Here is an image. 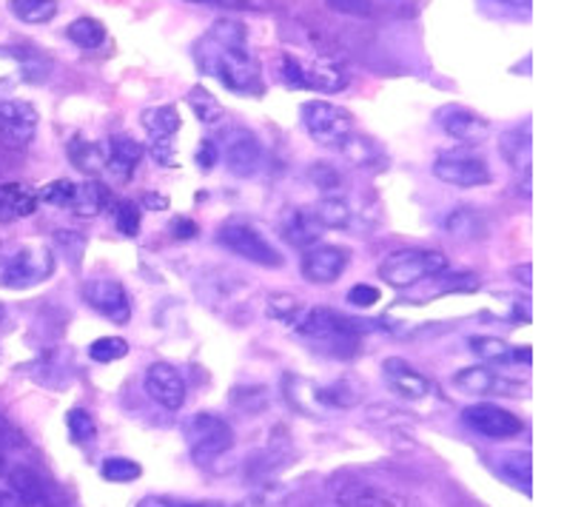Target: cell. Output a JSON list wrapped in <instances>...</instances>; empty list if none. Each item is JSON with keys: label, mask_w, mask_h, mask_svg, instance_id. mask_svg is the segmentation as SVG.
Segmentation results:
<instances>
[{"label": "cell", "mask_w": 564, "mask_h": 507, "mask_svg": "<svg viewBox=\"0 0 564 507\" xmlns=\"http://www.w3.org/2000/svg\"><path fill=\"white\" fill-rule=\"evenodd\" d=\"M174 138H165V140H152V158L158 160L160 165H165V169H172V165H177V151H174Z\"/></svg>", "instance_id": "ee69618b"}, {"label": "cell", "mask_w": 564, "mask_h": 507, "mask_svg": "<svg viewBox=\"0 0 564 507\" xmlns=\"http://www.w3.org/2000/svg\"><path fill=\"white\" fill-rule=\"evenodd\" d=\"M522 277V280H519V282H522V285H524V289H530V266H519V268H513V277Z\"/></svg>", "instance_id": "f5cc1de1"}, {"label": "cell", "mask_w": 564, "mask_h": 507, "mask_svg": "<svg viewBox=\"0 0 564 507\" xmlns=\"http://www.w3.org/2000/svg\"><path fill=\"white\" fill-rule=\"evenodd\" d=\"M172 231L180 240H192V237H197V223H192V219L186 217H177L172 223Z\"/></svg>", "instance_id": "c3c4849f"}, {"label": "cell", "mask_w": 564, "mask_h": 507, "mask_svg": "<svg viewBox=\"0 0 564 507\" xmlns=\"http://www.w3.org/2000/svg\"><path fill=\"white\" fill-rule=\"evenodd\" d=\"M0 445L3 447H14V445H23V436L21 431L9 422L3 413H0Z\"/></svg>", "instance_id": "7dc6e473"}, {"label": "cell", "mask_w": 564, "mask_h": 507, "mask_svg": "<svg viewBox=\"0 0 564 507\" xmlns=\"http://www.w3.org/2000/svg\"><path fill=\"white\" fill-rule=\"evenodd\" d=\"M115 226L123 237H138L140 234V208L134 203H118L115 206Z\"/></svg>", "instance_id": "60d3db41"}, {"label": "cell", "mask_w": 564, "mask_h": 507, "mask_svg": "<svg viewBox=\"0 0 564 507\" xmlns=\"http://www.w3.org/2000/svg\"><path fill=\"white\" fill-rule=\"evenodd\" d=\"M186 439L192 460L206 467L214 460H220L223 453L231 451L235 431L228 428L226 419L214 417V413H194L186 422Z\"/></svg>", "instance_id": "5b68a950"}, {"label": "cell", "mask_w": 564, "mask_h": 507, "mask_svg": "<svg viewBox=\"0 0 564 507\" xmlns=\"http://www.w3.org/2000/svg\"><path fill=\"white\" fill-rule=\"evenodd\" d=\"M311 180L323 188V192H334L339 185V174L334 172V165L328 163H317L314 169H311Z\"/></svg>", "instance_id": "7bdbcfd3"}, {"label": "cell", "mask_w": 564, "mask_h": 507, "mask_svg": "<svg viewBox=\"0 0 564 507\" xmlns=\"http://www.w3.org/2000/svg\"><path fill=\"white\" fill-rule=\"evenodd\" d=\"M343 151H345V158L351 160L354 165H371L379 160L377 143L368 138H359V134H351V138L345 140Z\"/></svg>", "instance_id": "8d00e7d4"}, {"label": "cell", "mask_w": 564, "mask_h": 507, "mask_svg": "<svg viewBox=\"0 0 564 507\" xmlns=\"http://www.w3.org/2000/svg\"><path fill=\"white\" fill-rule=\"evenodd\" d=\"M462 419H465V425L474 428L476 433H482L488 439H510L522 433V419L517 413L505 411L499 404L494 402H476L468 404L465 411H462Z\"/></svg>", "instance_id": "4fadbf2b"}, {"label": "cell", "mask_w": 564, "mask_h": 507, "mask_svg": "<svg viewBox=\"0 0 564 507\" xmlns=\"http://www.w3.org/2000/svg\"><path fill=\"white\" fill-rule=\"evenodd\" d=\"M186 3H208V0H186Z\"/></svg>", "instance_id": "9f6ffc18"}, {"label": "cell", "mask_w": 564, "mask_h": 507, "mask_svg": "<svg viewBox=\"0 0 564 507\" xmlns=\"http://www.w3.org/2000/svg\"><path fill=\"white\" fill-rule=\"evenodd\" d=\"M282 237L296 248H311L323 237V226L314 219L311 208H296V212H289L282 223Z\"/></svg>", "instance_id": "d4e9b609"}, {"label": "cell", "mask_w": 564, "mask_h": 507, "mask_svg": "<svg viewBox=\"0 0 564 507\" xmlns=\"http://www.w3.org/2000/svg\"><path fill=\"white\" fill-rule=\"evenodd\" d=\"M83 300L115 325H126L131 320V296L118 280L95 277V280L83 282Z\"/></svg>", "instance_id": "8fae6325"}, {"label": "cell", "mask_w": 564, "mask_h": 507, "mask_svg": "<svg viewBox=\"0 0 564 507\" xmlns=\"http://www.w3.org/2000/svg\"><path fill=\"white\" fill-rule=\"evenodd\" d=\"M265 309H269V314L274 316V320H282V323L294 325V320L300 316L303 305H300V300L291 294H271V300Z\"/></svg>", "instance_id": "ab89813d"}, {"label": "cell", "mask_w": 564, "mask_h": 507, "mask_svg": "<svg viewBox=\"0 0 564 507\" xmlns=\"http://www.w3.org/2000/svg\"><path fill=\"white\" fill-rule=\"evenodd\" d=\"M192 507H226V505H217V501H200V505H192Z\"/></svg>", "instance_id": "11a10c76"}, {"label": "cell", "mask_w": 564, "mask_h": 507, "mask_svg": "<svg viewBox=\"0 0 564 507\" xmlns=\"http://www.w3.org/2000/svg\"><path fill=\"white\" fill-rule=\"evenodd\" d=\"M55 254L41 242H23L0 251V289L26 291L55 274Z\"/></svg>", "instance_id": "7a4b0ae2"}, {"label": "cell", "mask_w": 564, "mask_h": 507, "mask_svg": "<svg viewBox=\"0 0 564 507\" xmlns=\"http://www.w3.org/2000/svg\"><path fill=\"white\" fill-rule=\"evenodd\" d=\"M0 507H21V499L12 490H0Z\"/></svg>", "instance_id": "816d5d0a"}, {"label": "cell", "mask_w": 564, "mask_h": 507, "mask_svg": "<svg viewBox=\"0 0 564 507\" xmlns=\"http://www.w3.org/2000/svg\"><path fill=\"white\" fill-rule=\"evenodd\" d=\"M454 385L465 393H476V397H488V393H499V397H522L519 391H528V385H517L505 379L499 370L488 368V365H470L454 374Z\"/></svg>", "instance_id": "9a60e30c"}, {"label": "cell", "mask_w": 564, "mask_h": 507, "mask_svg": "<svg viewBox=\"0 0 564 507\" xmlns=\"http://www.w3.org/2000/svg\"><path fill=\"white\" fill-rule=\"evenodd\" d=\"M303 123L314 143L325 149H343V143L354 134V115L348 109L328 100H308L303 104Z\"/></svg>", "instance_id": "8992f818"}, {"label": "cell", "mask_w": 564, "mask_h": 507, "mask_svg": "<svg viewBox=\"0 0 564 507\" xmlns=\"http://www.w3.org/2000/svg\"><path fill=\"white\" fill-rule=\"evenodd\" d=\"M77 192H80V183H75V180H55V183H48L46 188H41L37 199H41V203H48V206L72 212L77 203Z\"/></svg>", "instance_id": "d6a6232c"}, {"label": "cell", "mask_w": 564, "mask_h": 507, "mask_svg": "<svg viewBox=\"0 0 564 507\" xmlns=\"http://www.w3.org/2000/svg\"><path fill=\"white\" fill-rule=\"evenodd\" d=\"M129 354V343L120 339V336H104V339H95L89 348V357L95 363H115V359H123Z\"/></svg>", "instance_id": "74e56055"}, {"label": "cell", "mask_w": 564, "mask_h": 507, "mask_svg": "<svg viewBox=\"0 0 564 507\" xmlns=\"http://www.w3.org/2000/svg\"><path fill=\"white\" fill-rule=\"evenodd\" d=\"M186 100H188V106H192V111L197 115V120H200V123L212 126L223 117L220 100H217V97H214L208 89H203V86H194V89L188 91Z\"/></svg>", "instance_id": "836d02e7"}, {"label": "cell", "mask_w": 564, "mask_h": 507, "mask_svg": "<svg viewBox=\"0 0 564 507\" xmlns=\"http://www.w3.org/2000/svg\"><path fill=\"white\" fill-rule=\"evenodd\" d=\"M194 57L206 75L217 80L231 91L240 95H257L260 91V63L248 48L246 26L235 21H217L206 32L197 46Z\"/></svg>", "instance_id": "6da1fadb"}, {"label": "cell", "mask_w": 564, "mask_h": 507, "mask_svg": "<svg viewBox=\"0 0 564 507\" xmlns=\"http://www.w3.org/2000/svg\"><path fill=\"white\" fill-rule=\"evenodd\" d=\"M328 9L339 14H351V18H368L373 12L371 0H325Z\"/></svg>", "instance_id": "b9f144b4"}, {"label": "cell", "mask_w": 564, "mask_h": 507, "mask_svg": "<svg viewBox=\"0 0 564 507\" xmlns=\"http://www.w3.org/2000/svg\"><path fill=\"white\" fill-rule=\"evenodd\" d=\"M9 485H12V494L21 499V507H69L63 505L61 496L52 490V485L43 479L41 473L26 465L9 471Z\"/></svg>", "instance_id": "ac0fdd59"}, {"label": "cell", "mask_w": 564, "mask_h": 507, "mask_svg": "<svg viewBox=\"0 0 564 507\" xmlns=\"http://www.w3.org/2000/svg\"><path fill=\"white\" fill-rule=\"evenodd\" d=\"M37 109L23 100L0 104V145L3 149H29L37 134Z\"/></svg>", "instance_id": "7c38bea8"}, {"label": "cell", "mask_w": 564, "mask_h": 507, "mask_svg": "<svg viewBox=\"0 0 564 507\" xmlns=\"http://www.w3.org/2000/svg\"><path fill=\"white\" fill-rule=\"evenodd\" d=\"M311 214H314V219H317L323 228H345L354 217L351 206H348L343 197H334V194L319 199L317 206L311 208Z\"/></svg>", "instance_id": "f546056e"}, {"label": "cell", "mask_w": 564, "mask_h": 507, "mask_svg": "<svg viewBox=\"0 0 564 507\" xmlns=\"http://www.w3.org/2000/svg\"><path fill=\"white\" fill-rule=\"evenodd\" d=\"M280 77L289 89H311L323 91V95H337L348 86V75L343 66L323 55L296 57L285 52L280 57Z\"/></svg>", "instance_id": "3957f363"}, {"label": "cell", "mask_w": 564, "mask_h": 507, "mask_svg": "<svg viewBox=\"0 0 564 507\" xmlns=\"http://www.w3.org/2000/svg\"><path fill=\"white\" fill-rule=\"evenodd\" d=\"M223 163L235 177H254L262 165V145L254 131L231 126L223 131L220 143H217Z\"/></svg>", "instance_id": "30bf717a"}, {"label": "cell", "mask_w": 564, "mask_h": 507, "mask_svg": "<svg viewBox=\"0 0 564 507\" xmlns=\"http://www.w3.org/2000/svg\"><path fill=\"white\" fill-rule=\"evenodd\" d=\"M0 473H7V447L0 445Z\"/></svg>", "instance_id": "db71d44e"}, {"label": "cell", "mask_w": 564, "mask_h": 507, "mask_svg": "<svg viewBox=\"0 0 564 507\" xmlns=\"http://www.w3.org/2000/svg\"><path fill=\"white\" fill-rule=\"evenodd\" d=\"M499 151H502V158L508 160L513 169H522L524 174H530V126H519V129H508L499 138Z\"/></svg>", "instance_id": "4316f807"}, {"label": "cell", "mask_w": 564, "mask_h": 507, "mask_svg": "<svg viewBox=\"0 0 564 507\" xmlns=\"http://www.w3.org/2000/svg\"><path fill=\"white\" fill-rule=\"evenodd\" d=\"M109 206V192H106L100 183H80V192H77V203L72 208V214L77 217H97Z\"/></svg>", "instance_id": "1f68e13d"}, {"label": "cell", "mask_w": 564, "mask_h": 507, "mask_svg": "<svg viewBox=\"0 0 564 507\" xmlns=\"http://www.w3.org/2000/svg\"><path fill=\"white\" fill-rule=\"evenodd\" d=\"M217 242H220L223 248H228L231 254H237V257H242V260L257 262V266H282L280 251H276L251 223H246V219H226L220 226V231H217Z\"/></svg>", "instance_id": "52a82bcc"}, {"label": "cell", "mask_w": 564, "mask_h": 507, "mask_svg": "<svg viewBox=\"0 0 564 507\" xmlns=\"http://www.w3.org/2000/svg\"><path fill=\"white\" fill-rule=\"evenodd\" d=\"M434 177L456 188H476V185L490 183V169L479 154L470 149L442 151L434 160Z\"/></svg>", "instance_id": "9c48e42d"}, {"label": "cell", "mask_w": 564, "mask_h": 507, "mask_svg": "<svg viewBox=\"0 0 564 507\" xmlns=\"http://www.w3.org/2000/svg\"><path fill=\"white\" fill-rule=\"evenodd\" d=\"M447 268V257L434 248H402L379 262V280L393 289H413L416 282L434 280Z\"/></svg>", "instance_id": "277c9868"}, {"label": "cell", "mask_w": 564, "mask_h": 507, "mask_svg": "<svg viewBox=\"0 0 564 507\" xmlns=\"http://www.w3.org/2000/svg\"><path fill=\"white\" fill-rule=\"evenodd\" d=\"M66 37L83 52H95L106 43V26L97 18H77L66 29Z\"/></svg>", "instance_id": "f1b7e54d"}, {"label": "cell", "mask_w": 564, "mask_h": 507, "mask_svg": "<svg viewBox=\"0 0 564 507\" xmlns=\"http://www.w3.org/2000/svg\"><path fill=\"white\" fill-rule=\"evenodd\" d=\"M365 325L371 323H357L351 316L339 314V311L330 309H311L300 311V316L294 320V328L300 331L308 339H323V343H348L354 336L365 334Z\"/></svg>", "instance_id": "ba28073f"}, {"label": "cell", "mask_w": 564, "mask_h": 507, "mask_svg": "<svg viewBox=\"0 0 564 507\" xmlns=\"http://www.w3.org/2000/svg\"><path fill=\"white\" fill-rule=\"evenodd\" d=\"M143 388L154 402L163 404L165 411H180L186 402V379L180 377V370L169 363L149 365Z\"/></svg>", "instance_id": "5bb4252c"}, {"label": "cell", "mask_w": 564, "mask_h": 507, "mask_svg": "<svg viewBox=\"0 0 564 507\" xmlns=\"http://www.w3.org/2000/svg\"><path fill=\"white\" fill-rule=\"evenodd\" d=\"M382 374H386L388 388H391L397 397L416 402V399H425L427 393H431V382H427L425 374H420V370L413 368V365H408L405 359L400 357L386 359Z\"/></svg>", "instance_id": "d6986e66"}, {"label": "cell", "mask_w": 564, "mask_h": 507, "mask_svg": "<svg viewBox=\"0 0 564 507\" xmlns=\"http://www.w3.org/2000/svg\"><path fill=\"white\" fill-rule=\"evenodd\" d=\"M69 160L77 172L83 174L106 172V163H109V143H100V140H83L80 134H77V138H72L69 143Z\"/></svg>", "instance_id": "cb8c5ba5"}, {"label": "cell", "mask_w": 564, "mask_h": 507, "mask_svg": "<svg viewBox=\"0 0 564 507\" xmlns=\"http://www.w3.org/2000/svg\"><path fill=\"white\" fill-rule=\"evenodd\" d=\"M37 192L26 183H3L0 185V223H14L37 208Z\"/></svg>", "instance_id": "ffe728a7"}, {"label": "cell", "mask_w": 564, "mask_h": 507, "mask_svg": "<svg viewBox=\"0 0 564 507\" xmlns=\"http://www.w3.org/2000/svg\"><path fill=\"white\" fill-rule=\"evenodd\" d=\"M138 507H192V505H188V501L165 499V496H145V499L138 501Z\"/></svg>", "instance_id": "681fc988"}, {"label": "cell", "mask_w": 564, "mask_h": 507, "mask_svg": "<svg viewBox=\"0 0 564 507\" xmlns=\"http://www.w3.org/2000/svg\"><path fill=\"white\" fill-rule=\"evenodd\" d=\"M143 160V145L134 138H126V134H118V138L109 140V163H106V172L115 180H129L138 169V163Z\"/></svg>", "instance_id": "44dd1931"}, {"label": "cell", "mask_w": 564, "mask_h": 507, "mask_svg": "<svg viewBox=\"0 0 564 507\" xmlns=\"http://www.w3.org/2000/svg\"><path fill=\"white\" fill-rule=\"evenodd\" d=\"M140 123L152 134V140L174 138L180 131V111L174 106H154V109H145L140 115Z\"/></svg>", "instance_id": "83f0119b"}, {"label": "cell", "mask_w": 564, "mask_h": 507, "mask_svg": "<svg viewBox=\"0 0 564 507\" xmlns=\"http://www.w3.org/2000/svg\"><path fill=\"white\" fill-rule=\"evenodd\" d=\"M337 505L339 507H397L388 490L368 482H348V485L337 487Z\"/></svg>", "instance_id": "603a6c76"}, {"label": "cell", "mask_w": 564, "mask_h": 507, "mask_svg": "<svg viewBox=\"0 0 564 507\" xmlns=\"http://www.w3.org/2000/svg\"><path fill=\"white\" fill-rule=\"evenodd\" d=\"M9 9L18 21L41 26L57 14V0H9Z\"/></svg>", "instance_id": "4dcf8cb0"}, {"label": "cell", "mask_w": 564, "mask_h": 507, "mask_svg": "<svg viewBox=\"0 0 564 507\" xmlns=\"http://www.w3.org/2000/svg\"><path fill=\"white\" fill-rule=\"evenodd\" d=\"M197 163L203 165V172H212L214 165L220 163V151L214 140H203L200 149H197Z\"/></svg>", "instance_id": "bcb514c9"}, {"label": "cell", "mask_w": 564, "mask_h": 507, "mask_svg": "<svg viewBox=\"0 0 564 507\" xmlns=\"http://www.w3.org/2000/svg\"><path fill=\"white\" fill-rule=\"evenodd\" d=\"M345 266H348V251L343 246H314L300 260V271H303L305 280L317 282V285L339 280Z\"/></svg>", "instance_id": "e0dca14e"}, {"label": "cell", "mask_w": 564, "mask_h": 507, "mask_svg": "<svg viewBox=\"0 0 564 507\" xmlns=\"http://www.w3.org/2000/svg\"><path fill=\"white\" fill-rule=\"evenodd\" d=\"M348 302L357 305V309H371V305L379 302V289H373V285H354L348 291Z\"/></svg>", "instance_id": "f6af8a7d"}, {"label": "cell", "mask_w": 564, "mask_h": 507, "mask_svg": "<svg viewBox=\"0 0 564 507\" xmlns=\"http://www.w3.org/2000/svg\"><path fill=\"white\" fill-rule=\"evenodd\" d=\"M470 350L476 357L490 365H508V363H530V348H513L505 339L496 336H470Z\"/></svg>", "instance_id": "7402d4cb"}, {"label": "cell", "mask_w": 564, "mask_h": 507, "mask_svg": "<svg viewBox=\"0 0 564 507\" xmlns=\"http://www.w3.org/2000/svg\"><path fill=\"white\" fill-rule=\"evenodd\" d=\"M499 471L530 496V453H508L499 460Z\"/></svg>", "instance_id": "d590c367"}, {"label": "cell", "mask_w": 564, "mask_h": 507, "mask_svg": "<svg viewBox=\"0 0 564 507\" xmlns=\"http://www.w3.org/2000/svg\"><path fill=\"white\" fill-rule=\"evenodd\" d=\"M445 231L454 237L456 242H476L488 237V223L476 208H456L451 217L445 219Z\"/></svg>", "instance_id": "484cf974"}, {"label": "cell", "mask_w": 564, "mask_h": 507, "mask_svg": "<svg viewBox=\"0 0 564 507\" xmlns=\"http://www.w3.org/2000/svg\"><path fill=\"white\" fill-rule=\"evenodd\" d=\"M436 123L445 131L447 138L459 140V143H482L490 134V126L482 115L465 109V106H442L436 111Z\"/></svg>", "instance_id": "2e32d148"}, {"label": "cell", "mask_w": 564, "mask_h": 507, "mask_svg": "<svg viewBox=\"0 0 564 507\" xmlns=\"http://www.w3.org/2000/svg\"><path fill=\"white\" fill-rule=\"evenodd\" d=\"M494 3L505 9H522V12H530V7H533V0H494Z\"/></svg>", "instance_id": "f907efd6"}, {"label": "cell", "mask_w": 564, "mask_h": 507, "mask_svg": "<svg viewBox=\"0 0 564 507\" xmlns=\"http://www.w3.org/2000/svg\"><path fill=\"white\" fill-rule=\"evenodd\" d=\"M140 473H143V467L134 460H129V456H109V460H104V465H100V476H104L106 482H115V485H126V482L140 479Z\"/></svg>", "instance_id": "e575fe53"}, {"label": "cell", "mask_w": 564, "mask_h": 507, "mask_svg": "<svg viewBox=\"0 0 564 507\" xmlns=\"http://www.w3.org/2000/svg\"><path fill=\"white\" fill-rule=\"evenodd\" d=\"M69 433L77 445H91L97 436L95 419H91L86 411H80V408H75V411L69 413Z\"/></svg>", "instance_id": "f35d334b"}]
</instances>
